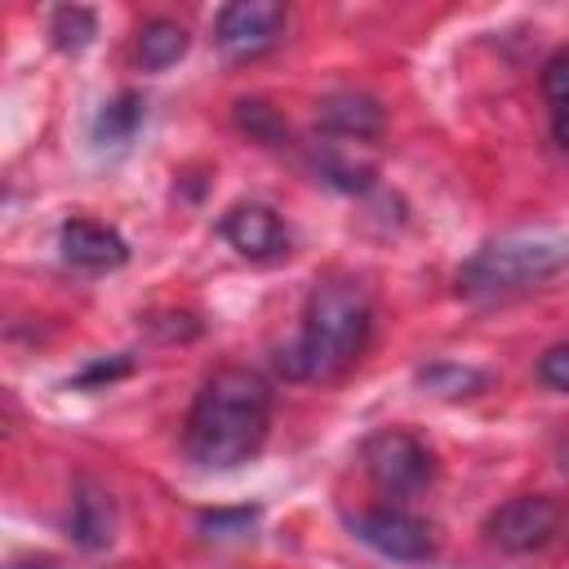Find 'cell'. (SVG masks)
<instances>
[{
    "mask_svg": "<svg viewBox=\"0 0 569 569\" xmlns=\"http://www.w3.org/2000/svg\"><path fill=\"white\" fill-rule=\"evenodd\" d=\"M271 431V387L244 365H227L191 400L182 445L187 458L209 471H231L249 462Z\"/></svg>",
    "mask_w": 569,
    "mask_h": 569,
    "instance_id": "6da1fadb",
    "label": "cell"
},
{
    "mask_svg": "<svg viewBox=\"0 0 569 569\" xmlns=\"http://www.w3.org/2000/svg\"><path fill=\"white\" fill-rule=\"evenodd\" d=\"M373 333V302L351 280H325L307 293L298 338L276 356L289 378L302 382H333L342 378L369 347Z\"/></svg>",
    "mask_w": 569,
    "mask_h": 569,
    "instance_id": "7a4b0ae2",
    "label": "cell"
},
{
    "mask_svg": "<svg viewBox=\"0 0 569 569\" xmlns=\"http://www.w3.org/2000/svg\"><path fill=\"white\" fill-rule=\"evenodd\" d=\"M569 262V240L565 236H547V231H520V236H502L489 240L485 249H476L462 271H458V293L471 302H489V298H511L538 280H547L551 271H560Z\"/></svg>",
    "mask_w": 569,
    "mask_h": 569,
    "instance_id": "3957f363",
    "label": "cell"
},
{
    "mask_svg": "<svg viewBox=\"0 0 569 569\" xmlns=\"http://www.w3.org/2000/svg\"><path fill=\"white\" fill-rule=\"evenodd\" d=\"M560 502L547 498V493H520V498H507L502 507L489 511L485 520V533L498 551L507 556H529L538 547H547L556 533H560Z\"/></svg>",
    "mask_w": 569,
    "mask_h": 569,
    "instance_id": "277c9868",
    "label": "cell"
},
{
    "mask_svg": "<svg viewBox=\"0 0 569 569\" xmlns=\"http://www.w3.org/2000/svg\"><path fill=\"white\" fill-rule=\"evenodd\" d=\"M365 467H369V476L382 493H418L436 476V462H431L427 445L413 440L400 427H387V431L365 440Z\"/></svg>",
    "mask_w": 569,
    "mask_h": 569,
    "instance_id": "5b68a950",
    "label": "cell"
},
{
    "mask_svg": "<svg viewBox=\"0 0 569 569\" xmlns=\"http://www.w3.org/2000/svg\"><path fill=\"white\" fill-rule=\"evenodd\" d=\"M284 22H289V13L276 0H236V4L218 9L213 40L227 58H258L271 44H280Z\"/></svg>",
    "mask_w": 569,
    "mask_h": 569,
    "instance_id": "8992f818",
    "label": "cell"
},
{
    "mask_svg": "<svg viewBox=\"0 0 569 569\" xmlns=\"http://www.w3.org/2000/svg\"><path fill=\"white\" fill-rule=\"evenodd\" d=\"M351 533L365 547H373L378 556H387V560H427L436 551V538H431L427 520L409 516L405 507L360 511V516H351Z\"/></svg>",
    "mask_w": 569,
    "mask_h": 569,
    "instance_id": "52a82bcc",
    "label": "cell"
},
{
    "mask_svg": "<svg viewBox=\"0 0 569 569\" xmlns=\"http://www.w3.org/2000/svg\"><path fill=\"white\" fill-rule=\"evenodd\" d=\"M222 236L249 262H276V258L289 253V227L267 204H236V209H227L222 213Z\"/></svg>",
    "mask_w": 569,
    "mask_h": 569,
    "instance_id": "ba28073f",
    "label": "cell"
},
{
    "mask_svg": "<svg viewBox=\"0 0 569 569\" xmlns=\"http://www.w3.org/2000/svg\"><path fill=\"white\" fill-rule=\"evenodd\" d=\"M58 249L71 267H84V271H107V267H120L129 258V244L120 240V231H111L107 222H93V218L62 222Z\"/></svg>",
    "mask_w": 569,
    "mask_h": 569,
    "instance_id": "9c48e42d",
    "label": "cell"
},
{
    "mask_svg": "<svg viewBox=\"0 0 569 569\" xmlns=\"http://www.w3.org/2000/svg\"><path fill=\"white\" fill-rule=\"evenodd\" d=\"M320 124H325L329 133H338V138L369 142V138L382 133L387 116H382V107H378L373 98H365V93H333V98L320 102Z\"/></svg>",
    "mask_w": 569,
    "mask_h": 569,
    "instance_id": "30bf717a",
    "label": "cell"
},
{
    "mask_svg": "<svg viewBox=\"0 0 569 569\" xmlns=\"http://www.w3.org/2000/svg\"><path fill=\"white\" fill-rule=\"evenodd\" d=\"M187 44H191V36H187V27L173 22V18H151V22L138 31V58H142L147 71L173 67V62L187 53Z\"/></svg>",
    "mask_w": 569,
    "mask_h": 569,
    "instance_id": "8fae6325",
    "label": "cell"
},
{
    "mask_svg": "<svg viewBox=\"0 0 569 569\" xmlns=\"http://www.w3.org/2000/svg\"><path fill=\"white\" fill-rule=\"evenodd\" d=\"M111 529H116V516H111V498L93 485H80V498L71 507V533L80 547H107L111 542Z\"/></svg>",
    "mask_w": 569,
    "mask_h": 569,
    "instance_id": "7c38bea8",
    "label": "cell"
},
{
    "mask_svg": "<svg viewBox=\"0 0 569 569\" xmlns=\"http://www.w3.org/2000/svg\"><path fill=\"white\" fill-rule=\"evenodd\" d=\"M142 124V98H133V93H124V98H116V102H107L102 111H98V120H93V142H111V147H120V142H129L133 138V129Z\"/></svg>",
    "mask_w": 569,
    "mask_h": 569,
    "instance_id": "4fadbf2b",
    "label": "cell"
},
{
    "mask_svg": "<svg viewBox=\"0 0 569 569\" xmlns=\"http://www.w3.org/2000/svg\"><path fill=\"white\" fill-rule=\"evenodd\" d=\"M49 36H53L58 49L80 53V49L98 36V18H93V9H84V4H62V9H53V18H49Z\"/></svg>",
    "mask_w": 569,
    "mask_h": 569,
    "instance_id": "5bb4252c",
    "label": "cell"
},
{
    "mask_svg": "<svg viewBox=\"0 0 569 569\" xmlns=\"http://www.w3.org/2000/svg\"><path fill=\"white\" fill-rule=\"evenodd\" d=\"M418 382L436 396H476L485 387V373L480 369H467V365H427L418 373Z\"/></svg>",
    "mask_w": 569,
    "mask_h": 569,
    "instance_id": "9a60e30c",
    "label": "cell"
},
{
    "mask_svg": "<svg viewBox=\"0 0 569 569\" xmlns=\"http://www.w3.org/2000/svg\"><path fill=\"white\" fill-rule=\"evenodd\" d=\"M542 93H547V102H556V111L569 107V49H560V53L547 58V67H542Z\"/></svg>",
    "mask_w": 569,
    "mask_h": 569,
    "instance_id": "2e32d148",
    "label": "cell"
},
{
    "mask_svg": "<svg viewBox=\"0 0 569 569\" xmlns=\"http://www.w3.org/2000/svg\"><path fill=\"white\" fill-rule=\"evenodd\" d=\"M253 516L258 511H209V516H200V529H209V538H236V533H249V525H253Z\"/></svg>",
    "mask_w": 569,
    "mask_h": 569,
    "instance_id": "e0dca14e",
    "label": "cell"
},
{
    "mask_svg": "<svg viewBox=\"0 0 569 569\" xmlns=\"http://www.w3.org/2000/svg\"><path fill=\"white\" fill-rule=\"evenodd\" d=\"M538 378H542L547 387H556V391L569 396V342L542 351V360H538Z\"/></svg>",
    "mask_w": 569,
    "mask_h": 569,
    "instance_id": "ac0fdd59",
    "label": "cell"
},
{
    "mask_svg": "<svg viewBox=\"0 0 569 569\" xmlns=\"http://www.w3.org/2000/svg\"><path fill=\"white\" fill-rule=\"evenodd\" d=\"M124 369H129V360H116V365H107V360H102V365L84 369V373H80V382L89 387V382H98V378H116V373H124Z\"/></svg>",
    "mask_w": 569,
    "mask_h": 569,
    "instance_id": "d6986e66",
    "label": "cell"
},
{
    "mask_svg": "<svg viewBox=\"0 0 569 569\" xmlns=\"http://www.w3.org/2000/svg\"><path fill=\"white\" fill-rule=\"evenodd\" d=\"M551 133H556V142L569 151V107H565V111H556V124H551Z\"/></svg>",
    "mask_w": 569,
    "mask_h": 569,
    "instance_id": "ffe728a7",
    "label": "cell"
},
{
    "mask_svg": "<svg viewBox=\"0 0 569 569\" xmlns=\"http://www.w3.org/2000/svg\"><path fill=\"white\" fill-rule=\"evenodd\" d=\"M13 569H53V565H13Z\"/></svg>",
    "mask_w": 569,
    "mask_h": 569,
    "instance_id": "44dd1931",
    "label": "cell"
}]
</instances>
